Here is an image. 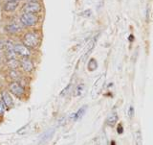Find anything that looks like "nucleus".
<instances>
[{
	"mask_svg": "<svg viewBox=\"0 0 153 145\" xmlns=\"http://www.w3.org/2000/svg\"><path fill=\"white\" fill-rule=\"evenodd\" d=\"M82 87H83V86L81 85V86H80L76 89V96H78V95H80V93H81V90H82Z\"/></svg>",
	"mask_w": 153,
	"mask_h": 145,
	"instance_id": "nucleus-17",
	"label": "nucleus"
},
{
	"mask_svg": "<svg viewBox=\"0 0 153 145\" xmlns=\"http://www.w3.org/2000/svg\"><path fill=\"white\" fill-rule=\"evenodd\" d=\"M118 133L119 134H122V125L118 126Z\"/></svg>",
	"mask_w": 153,
	"mask_h": 145,
	"instance_id": "nucleus-19",
	"label": "nucleus"
},
{
	"mask_svg": "<svg viewBox=\"0 0 153 145\" xmlns=\"http://www.w3.org/2000/svg\"><path fill=\"white\" fill-rule=\"evenodd\" d=\"M85 110H86V107H83V108H81L78 113H75V115H74L75 116V119H78V118H80V117H82L84 113H85Z\"/></svg>",
	"mask_w": 153,
	"mask_h": 145,
	"instance_id": "nucleus-14",
	"label": "nucleus"
},
{
	"mask_svg": "<svg viewBox=\"0 0 153 145\" xmlns=\"http://www.w3.org/2000/svg\"><path fill=\"white\" fill-rule=\"evenodd\" d=\"M5 108H6V105L4 104L3 101L0 100V114H3V113H4Z\"/></svg>",
	"mask_w": 153,
	"mask_h": 145,
	"instance_id": "nucleus-16",
	"label": "nucleus"
},
{
	"mask_svg": "<svg viewBox=\"0 0 153 145\" xmlns=\"http://www.w3.org/2000/svg\"><path fill=\"white\" fill-rule=\"evenodd\" d=\"M135 141H136V144L137 145H142V143H143V140H142V135H141L140 131H137L135 134Z\"/></svg>",
	"mask_w": 153,
	"mask_h": 145,
	"instance_id": "nucleus-13",
	"label": "nucleus"
},
{
	"mask_svg": "<svg viewBox=\"0 0 153 145\" xmlns=\"http://www.w3.org/2000/svg\"><path fill=\"white\" fill-rule=\"evenodd\" d=\"M20 65L21 67L23 68L24 71H27V72H30V71L33 70L34 68V64H33L32 61L28 58H23L20 61Z\"/></svg>",
	"mask_w": 153,
	"mask_h": 145,
	"instance_id": "nucleus-6",
	"label": "nucleus"
},
{
	"mask_svg": "<svg viewBox=\"0 0 153 145\" xmlns=\"http://www.w3.org/2000/svg\"><path fill=\"white\" fill-rule=\"evenodd\" d=\"M97 66H98L97 62H96L94 59L90 60V62H89V64H88V69L90 71H93V70H95L96 68H97Z\"/></svg>",
	"mask_w": 153,
	"mask_h": 145,
	"instance_id": "nucleus-12",
	"label": "nucleus"
},
{
	"mask_svg": "<svg viewBox=\"0 0 153 145\" xmlns=\"http://www.w3.org/2000/svg\"><path fill=\"white\" fill-rule=\"evenodd\" d=\"M103 83H104V80H103L102 76L96 81V83L94 84L93 89H92V97L93 98H95L98 94H99V92L100 91V89H102V87L103 86Z\"/></svg>",
	"mask_w": 153,
	"mask_h": 145,
	"instance_id": "nucleus-4",
	"label": "nucleus"
},
{
	"mask_svg": "<svg viewBox=\"0 0 153 145\" xmlns=\"http://www.w3.org/2000/svg\"><path fill=\"white\" fill-rule=\"evenodd\" d=\"M80 15H82V16H87V17H88V16L91 15V11H90V10H87V11H85V12L81 13H80Z\"/></svg>",
	"mask_w": 153,
	"mask_h": 145,
	"instance_id": "nucleus-18",
	"label": "nucleus"
},
{
	"mask_svg": "<svg viewBox=\"0 0 153 145\" xmlns=\"http://www.w3.org/2000/svg\"><path fill=\"white\" fill-rule=\"evenodd\" d=\"M2 48H3V43L0 42V49H2Z\"/></svg>",
	"mask_w": 153,
	"mask_h": 145,
	"instance_id": "nucleus-20",
	"label": "nucleus"
},
{
	"mask_svg": "<svg viewBox=\"0 0 153 145\" xmlns=\"http://www.w3.org/2000/svg\"><path fill=\"white\" fill-rule=\"evenodd\" d=\"M20 20L24 25L26 26H33L37 21V17L33 13H23L20 17Z\"/></svg>",
	"mask_w": 153,
	"mask_h": 145,
	"instance_id": "nucleus-2",
	"label": "nucleus"
},
{
	"mask_svg": "<svg viewBox=\"0 0 153 145\" xmlns=\"http://www.w3.org/2000/svg\"><path fill=\"white\" fill-rule=\"evenodd\" d=\"M22 11L25 13H35L40 11V5L37 2H29L24 5Z\"/></svg>",
	"mask_w": 153,
	"mask_h": 145,
	"instance_id": "nucleus-3",
	"label": "nucleus"
},
{
	"mask_svg": "<svg viewBox=\"0 0 153 145\" xmlns=\"http://www.w3.org/2000/svg\"><path fill=\"white\" fill-rule=\"evenodd\" d=\"M23 42L26 47H35L38 43V37L34 33H28L24 36Z\"/></svg>",
	"mask_w": 153,
	"mask_h": 145,
	"instance_id": "nucleus-1",
	"label": "nucleus"
},
{
	"mask_svg": "<svg viewBox=\"0 0 153 145\" xmlns=\"http://www.w3.org/2000/svg\"><path fill=\"white\" fill-rule=\"evenodd\" d=\"M6 30L10 33H16L20 30V27H19V25H17V24L13 23V24H10V25L6 26Z\"/></svg>",
	"mask_w": 153,
	"mask_h": 145,
	"instance_id": "nucleus-10",
	"label": "nucleus"
},
{
	"mask_svg": "<svg viewBox=\"0 0 153 145\" xmlns=\"http://www.w3.org/2000/svg\"><path fill=\"white\" fill-rule=\"evenodd\" d=\"M2 101L4 102L6 107H12L13 106V99L7 91H4L3 93H2Z\"/></svg>",
	"mask_w": 153,
	"mask_h": 145,
	"instance_id": "nucleus-9",
	"label": "nucleus"
},
{
	"mask_svg": "<svg viewBox=\"0 0 153 145\" xmlns=\"http://www.w3.org/2000/svg\"><path fill=\"white\" fill-rule=\"evenodd\" d=\"M9 65L12 68H15L18 65V62L15 61V59L13 60H9Z\"/></svg>",
	"mask_w": 153,
	"mask_h": 145,
	"instance_id": "nucleus-15",
	"label": "nucleus"
},
{
	"mask_svg": "<svg viewBox=\"0 0 153 145\" xmlns=\"http://www.w3.org/2000/svg\"><path fill=\"white\" fill-rule=\"evenodd\" d=\"M118 121V115L116 113H111L107 118V124L110 126H113L115 123Z\"/></svg>",
	"mask_w": 153,
	"mask_h": 145,
	"instance_id": "nucleus-11",
	"label": "nucleus"
},
{
	"mask_svg": "<svg viewBox=\"0 0 153 145\" xmlns=\"http://www.w3.org/2000/svg\"><path fill=\"white\" fill-rule=\"evenodd\" d=\"M10 90L12 93H13L15 96H21L24 93V89L23 87L20 86L18 83H13L10 86Z\"/></svg>",
	"mask_w": 153,
	"mask_h": 145,
	"instance_id": "nucleus-5",
	"label": "nucleus"
},
{
	"mask_svg": "<svg viewBox=\"0 0 153 145\" xmlns=\"http://www.w3.org/2000/svg\"><path fill=\"white\" fill-rule=\"evenodd\" d=\"M9 1H16V2H17L18 0H9Z\"/></svg>",
	"mask_w": 153,
	"mask_h": 145,
	"instance_id": "nucleus-21",
	"label": "nucleus"
},
{
	"mask_svg": "<svg viewBox=\"0 0 153 145\" xmlns=\"http://www.w3.org/2000/svg\"><path fill=\"white\" fill-rule=\"evenodd\" d=\"M13 49H15V53L19 54V55H21V56L27 57V56H29V55H30V51H29V49L27 48L25 45L16 44V45H15V47H13Z\"/></svg>",
	"mask_w": 153,
	"mask_h": 145,
	"instance_id": "nucleus-7",
	"label": "nucleus"
},
{
	"mask_svg": "<svg viewBox=\"0 0 153 145\" xmlns=\"http://www.w3.org/2000/svg\"><path fill=\"white\" fill-rule=\"evenodd\" d=\"M18 6V2L16 1H8L6 4H5L4 10L6 12H13L16 9V7Z\"/></svg>",
	"mask_w": 153,
	"mask_h": 145,
	"instance_id": "nucleus-8",
	"label": "nucleus"
}]
</instances>
